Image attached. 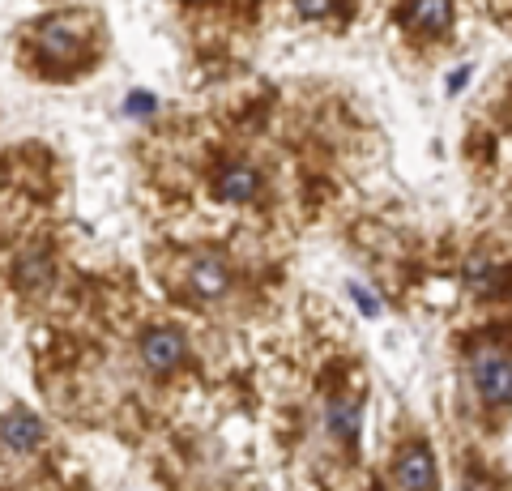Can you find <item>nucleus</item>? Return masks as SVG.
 Segmentation results:
<instances>
[{"instance_id": "4", "label": "nucleus", "mask_w": 512, "mask_h": 491, "mask_svg": "<svg viewBox=\"0 0 512 491\" xmlns=\"http://www.w3.org/2000/svg\"><path fill=\"white\" fill-rule=\"evenodd\" d=\"M188 287H192V295H197V299H205V304L227 295L231 274H227V265H222V257H210V252H201V257L188 265Z\"/></svg>"}, {"instance_id": "12", "label": "nucleus", "mask_w": 512, "mask_h": 491, "mask_svg": "<svg viewBox=\"0 0 512 491\" xmlns=\"http://www.w3.org/2000/svg\"><path fill=\"white\" fill-rule=\"evenodd\" d=\"M350 295H355V304L363 308V316H380V304H376V295H372V291H363L359 282H355V287H350Z\"/></svg>"}, {"instance_id": "9", "label": "nucleus", "mask_w": 512, "mask_h": 491, "mask_svg": "<svg viewBox=\"0 0 512 491\" xmlns=\"http://www.w3.org/2000/svg\"><path fill=\"white\" fill-rule=\"evenodd\" d=\"M325 423H329V432L342 440V445H355L359 440V423H363V415H359V406L355 402H329L325 406Z\"/></svg>"}, {"instance_id": "13", "label": "nucleus", "mask_w": 512, "mask_h": 491, "mask_svg": "<svg viewBox=\"0 0 512 491\" xmlns=\"http://www.w3.org/2000/svg\"><path fill=\"white\" fill-rule=\"evenodd\" d=\"M154 107H158V103L150 99V94H141V90L128 94V112H133V116H146V112H154Z\"/></svg>"}, {"instance_id": "6", "label": "nucleus", "mask_w": 512, "mask_h": 491, "mask_svg": "<svg viewBox=\"0 0 512 491\" xmlns=\"http://www.w3.org/2000/svg\"><path fill=\"white\" fill-rule=\"evenodd\" d=\"M0 440H5V449H13V453H30L43 440L39 415H30V410H9V415L0 419Z\"/></svg>"}, {"instance_id": "2", "label": "nucleus", "mask_w": 512, "mask_h": 491, "mask_svg": "<svg viewBox=\"0 0 512 491\" xmlns=\"http://www.w3.org/2000/svg\"><path fill=\"white\" fill-rule=\"evenodd\" d=\"M82 39H86V18L82 13H60V18L43 22V30H39V43H43V52L52 60H73L77 47H82Z\"/></svg>"}, {"instance_id": "5", "label": "nucleus", "mask_w": 512, "mask_h": 491, "mask_svg": "<svg viewBox=\"0 0 512 491\" xmlns=\"http://www.w3.org/2000/svg\"><path fill=\"white\" fill-rule=\"evenodd\" d=\"M141 359H146V368H154V372H171L175 363L184 359V338L175 334V329H150V334L141 338Z\"/></svg>"}, {"instance_id": "1", "label": "nucleus", "mask_w": 512, "mask_h": 491, "mask_svg": "<svg viewBox=\"0 0 512 491\" xmlns=\"http://www.w3.org/2000/svg\"><path fill=\"white\" fill-rule=\"evenodd\" d=\"M474 385L487 406H508L512 402V363L495 351H483L474 359Z\"/></svg>"}, {"instance_id": "10", "label": "nucleus", "mask_w": 512, "mask_h": 491, "mask_svg": "<svg viewBox=\"0 0 512 491\" xmlns=\"http://www.w3.org/2000/svg\"><path fill=\"white\" fill-rule=\"evenodd\" d=\"M47 278H52V265H47L43 257H26L18 265V282H22V287H39V282H47Z\"/></svg>"}, {"instance_id": "3", "label": "nucleus", "mask_w": 512, "mask_h": 491, "mask_svg": "<svg viewBox=\"0 0 512 491\" xmlns=\"http://www.w3.org/2000/svg\"><path fill=\"white\" fill-rule=\"evenodd\" d=\"M393 474L402 491H436V453L427 445H406L397 453Z\"/></svg>"}, {"instance_id": "8", "label": "nucleus", "mask_w": 512, "mask_h": 491, "mask_svg": "<svg viewBox=\"0 0 512 491\" xmlns=\"http://www.w3.org/2000/svg\"><path fill=\"white\" fill-rule=\"evenodd\" d=\"M448 22H453V5L448 0H414L406 9V26L427 30V35H444Z\"/></svg>"}, {"instance_id": "7", "label": "nucleus", "mask_w": 512, "mask_h": 491, "mask_svg": "<svg viewBox=\"0 0 512 491\" xmlns=\"http://www.w3.org/2000/svg\"><path fill=\"white\" fill-rule=\"evenodd\" d=\"M256 188H261V176H256L252 167H244V163H235V167H227L218 176V184H214V193L222 197V201H231V205H239V201H252L256 197Z\"/></svg>"}, {"instance_id": "11", "label": "nucleus", "mask_w": 512, "mask_h": 491, "mask_svg": "<svg viewBox=\"0 0 512 491\" xmlns=\"http://www.w3.org/2000/svg\"><path fill=\"white\" fill-rule=\"evenodd\" d=\"M295 9L303 18H325V13H333V0H295Z\"/></svg>"}]
</instances>
